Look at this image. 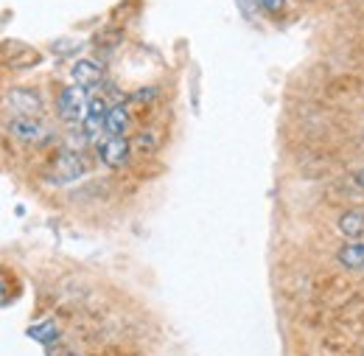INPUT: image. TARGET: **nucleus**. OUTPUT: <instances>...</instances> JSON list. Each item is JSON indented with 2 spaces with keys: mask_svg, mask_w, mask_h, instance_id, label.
Instances as JSON below:
<instances>
[{
  "mask_svg": "<svg viewBox=\"0 0 364 356\" xmlns=\"http://www.w3.org/2000/svg\"><path fill=\"white\" fill-rule=\"evenodd\" d=\"M6 104L14 115H40L43 112V98L40 93L31 88H14L6 93Z\"/></svg>",
  "mask_w": 364,
  "mask_h": 356,
  "instance_id": "20e7f679",
  "label": "nucleus"
},
{
  "mask_svg": "<svg viewBox=\"0 0 364 356\" xmlns=\"http://www.w3.org/2000/svg\"><path fill=\"white\" fill-rule=\"evenodd\" d=\"M87 107H90V90L79 88V85L65 88L56 98V112L68 124H82L87 115Z\"/></svg>",
  "mask_w": 364,
  "mask_h": 356,
  "instance_id": "f257e3e1",
  "label": "nucleus"
},
{
  "mask_svg": "<svg viewBox=\"0 0 364 356\" xmlns=\"http://www.w3.org/2000/svg\"><path fill=\"white\" fill-rule=\"evenodd\" d=\"M339 233H342L348 241L362 239V236H364V214H359V211L345 214V216L339 219Z\"/></svg>",
  "mask_w": 364,
  "mask_h": 356,
  "instance_id": "9d476101",
  "label": "nucleus"
},
{
  "mask_svg": "<svg viewBox=\"0 0 364 356\" xmlns=\"http://www.w3.org/2000/svg\"><path fill=\"white\" fill-rule=\"evenodd\" d=\"M9 132H11L14 140L28 143V146H43V143L50 140V130L34 115H14L9 121Z\"/></svg>",
  "mask_w": 364,
  "mask_h": 356,
  "instance_id": "f03ea898",
  "label": "nucleus"
},
{
  "mask_svg": "<svg viewBox=\"0 0 364 356\" xmlns=\"http://www.w3.org/2000/svg\"><path fill=\"white\" fill-rule=\"evenodd\" d=\"M53 172H56L59 182H70V179L82 177V172H85L82 155L79 152H62L56 157V163H53Z\"/></svg>",
  "mask_w": 364,
  "mask_h": 356,
  "instance_id": "0eeeda50",
  "label": "nucleus"
},
{
  "mask_svg": "<svg viewBox=\"0 0 364 356\" xmlns=\"http://www.w3.org/2000/svg\"><path fill=\"white\" fill-rule=\"evenodd\" d=\"M129 155H132V143L124 137V135H107L98 140V157L107 169H121L129 163Z\"/></svg>",
  "mask_w": 364,
  "mask_h": 356,
  "instance_id": "7ed1b4c3",
  "label": "nucleus"
},
{
  "mask_svg": "<svg viewBox=\"0 0 364 356\" xmlns=\"http://www.w3.org/2000/svg\"><path fill=\"white\" fill-rule=\"evenodd\" d=\"M359 182H362V185H364V174H359Z\"/></svg>",
  "mask_w": 364,
  "mask_h": 356,
  "instance_id": "2eb2a0df",
  "label": "nucleus"
},
{
  "mask_svg": "<svg viewBox=\"0 0 364 356\" xmlns=\"http://www.w3.org/2000/svg\"><path fill=\"white\" fill-rule=\"evenodd\" d=\"M70 79H73V85H79V88L95 90L101 85V79H104V68H101L95 59H79V62H73V68H70Z\"/></svg>",
  "mask_w": 364,
  "mask_h": 356,
  "instance_id": "423d86ee",
  "label": "nucleus"
},
{
  "mask_svg": "<svg viewBox=\"0 0 364 356\" xmlns=\"http://www.w3.org/2000/svg\"><path fill=\"white\" fill-rule=\"evenodd\" d=\"M28 337L37 340V342H53V340L59 337V325H56L53 320H46V323H40V325H31V328H28Z\"/></svg>",
  "mask_w": 364,
  "mask_h": 356,
  "instance_id": "9b49d317",
  "label": "nucleus"
},
{
  "mask_svg": "<svg viewBox=\"0 0 364 356\" xmlns=\"http://www.w3.org/2000/svg\"><path fill=\"white\" fill-rule=\"evenodd\" d=\"M127 130H129V110H127V104H109L104 132L107 135H127Z\"/></svg>",
  "mask_w": 364,
  "mask_h": 356,
  "instance_id": "6e6552de",
  "label": "nucleus"
},
{
  "mask_svg": "<svg viewBox=\"0 0 364 356\" xmlns=\"http://www.w3.org/2000/svg\"><path fill=\"white\" fill-rule=\"evenodd\" d=\"M9 303V281H6V275L0 272V306H6Z\"/></svg>",
  "mask_w": 364,
  "mask_h": 356,
  "instance_id": "4468645a",
  "label": "nucleus"
},
{
  "mask_svg": "<svg viewBox=\"0 0 364 356\" xmlns=\"http://www.w3.org/2000/svg\"><path fill=\"white\" fill-rule=\"evenodd\" d=\"M107 110H109V104H107L101 95H92L90 107H87V115H85V121H82V132H85L87 140H98V132H104Z\"/></svg>",
  "mask_w": 364,
  "mask_h": 356,
  "instance_id": "39448f33",
  "label": "nucleus"
},
{
  "mask_svg": "<svg viewBox=\"0 0 364 356\" xmlns=\"http://www.w3.org/2000/svg\"><path fill=\"white\" fill-rule=\"evenodd\" d=\"M132 149H135V152H140V155L154 152V149H157V135H154V132H140L135 140H132Z\"/></svg>",
  "mask_w": 364,
  "mask_h": 356,
  "instance_id": "f8f14e48",
  "label": "nucleus"
},
{
  "mask_svg": "<svg viewBox=\"0 0 364 356\" xmlns=\"http://www.w3.org/2000/svg\"><path fill=\"white\" fill-rule=\"evenodd\" d=\"M336 258H339V264L345 269H356V272L364 269V241H359V239H356V241H348V244L339 250Z\"/></svg>",
  "mask_w": 364,
  "mask_h": 356,
  "instance_id": "1a4fd4ad",
  "label": "nucleus"
},
{
  "mask_svg": "<svg viewBox=\"0 0 364 356\" xmlns=\"http://www.w3.org/2000/svg\"><path fill=\"white\" fill-rule=\"evenodd\" d=\"M255 3H258V9H264L269 17H277V14H283V9H286L289 0H255Z\"/></svg>",
  "mask_w": 364,
  "mask_h": 356,
  "instance_id": "ddd939ff",
  "label": "nucleus"
}]
</instances>
